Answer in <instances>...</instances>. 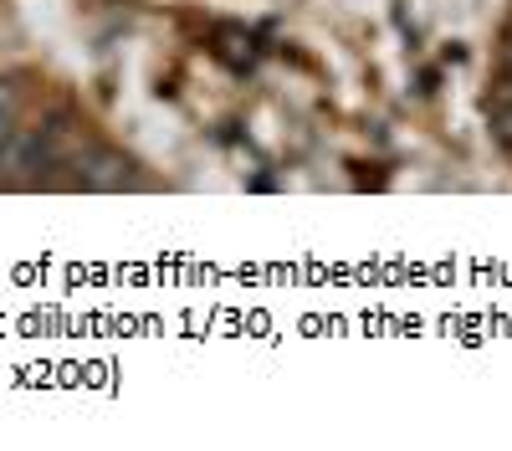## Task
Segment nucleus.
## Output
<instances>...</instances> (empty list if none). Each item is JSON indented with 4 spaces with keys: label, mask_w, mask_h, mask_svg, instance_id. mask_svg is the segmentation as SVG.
<instances>
[{
    "label": "nucleus",
    "mask_w": 512,
    "mask_h": 451,
    "mask_svg": "<svg viewBox=\"0 0 512 451\" xmlns=\"http://www.w3.org/2000/svg\"><path fill=\"white\" fill-rule=\"evenodd\" d=\"M77 185L82 190H123L128 185V164L113 149H88V159H77Z\"/></svg>",
    "instance_id": "obj_1"
},
{
    "label": "nucleus",
    "mask_w": 512,
    "mask_h": 451,
    "mask_svg": "<svg viewBox=\"0 0 512 451\" xmlns=\"http://www.w3.org/2000/svg\"><path fill=\"white\" fill-rule=\"evenodd\" d=\"M507 88H512V57H507Z\"/></svg>",
    "instance_id": "obj_3"
},
{
    "label": "nucleus",
    "mask_w": 512,
    "mask_h": 451,
    "mask_svg": "<svg viewBox=\"0 0 512 451\" xmlns=\"http://www.w3.org/2000/svg\"><path fill=\"white\" fill-rule=\"evenodd\" d=\"M11 144H16V103L0 88V164H11Z\"/></svg>",
    "instance_id": "obj_2"
}]
</instances>
